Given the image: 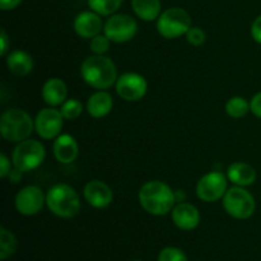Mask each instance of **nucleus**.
Segmentation results:
<instances>
[{
  "mask_svg": "<svg viewBox=\"0 0 261 261\" xmlns=\"http://www.w3.org/2000/svg\"><path fill=\"white\" fill-rule=\"evenodd\" d=\"M87 112L93 119H102L111 112L114 98L107 91H97L87 101Z\"/></svg>",
  "mask_w": 261,
  "mask_h": 261,
  "instance_id": "nucleus-19",
  "label": "nucleus"
},
{
  "mask_svg": "<svg viewBox=\"0 0 261 261\" xmlns=\"http://www.w3.org/2000/svg\"><path fill=\"white\" fill-rule=\"evenodd\" d=\"M42 98L50 107L61 106L68 99V87L60 78H50L42 87Z\"/></svg>",
  "mask_w": 261,
  "mask_h": 261,
  "instance_id": "nucleus-17",
  "label": "nucleus"
},
{
  "mask_svg": "<svg viewBox=\"0 0 261 261\" xmlns=\"http://www.w3.org/2000/svg\"><path fill=\"white\" fill-rule=\"evenodd\" d=\"M54 157L61 165H70L78 158L79 145L70 134H60L53 144Z\"/></svg>",
  "mask_w": 261,
  "mask_h": 261,
  "instance_id": "nucleus-16",
  "label": "nucleus"
},
{
  "mask_svg": "<svg viewBox=\"0 0 261 261\" xmlns=\"http://www.w3.org/2000/svg\"><path fill=\"white\" fill-rule=\"evenodd\" d=\"M172 222L182 231H193L200 223V213L195 205L190 203H177L171 212Z\"/></svg>",
  "mask_w": 261,
  "mask_h": 261,
  "instance_id": "nucleus-15",
  "label": "nucleus"
},
{
  "mask_svg": "<svg viewBox=\"0 0 261 261\" xmlns=\"http://www.w3.org/2000/svg\"><path fill=\"white\" fill-rule=\"evenodd\" d=\"M103 20L102 15L93 10H84L75 17L73 22V28L76 35L82 38H93L103 31Z\"/></svg>",
  "mask_w": 261,
  "mask_h": 261,
  "instance_id": "nucleus-14",
  "label": "nucleus"
},
{
  "mask_svg": "<svg viewBox=\"0 0 261 261\" xmlns=\"http://www.w3.org/2000/svg\"><path fill=\"white\" fill-rule=\"evenodd\" d=\"M224 110H226V114L232 119H242L250 112V102H247V99L244 97H231L226 102Z\"/></svg>",
  "mask_w": 261,
  "mask_h": 261,
  "instance_id": "nucleus-22",
  "label": "nucleus"
},
{
  "mask_svg": "<svg viewBox=\"0 0 261 261\" xmlns=\"http://www.w3.org/2000/svg\"><path fill=\"white\" fill-rule=\"evenodd\" d=\"M138 23L135 18L125 13H115L110 15L103 25V33L114 43H125L135 37Z\"/></svg>",
  "mask_w": 261,
  "mask_h": 261,
  "instance_id": "nucleus-8",
  "label": "nucleus"
},
{
  "mask_svg": "<svg viewBox=\"0 0 261 261\" xmlns=\"http://www.w3.org/2000/svg\"><path fill=\"white\" fill-rule=\"evenodd\" d=\"M251 37L254 38L255 42L260 43L261 45V14L257 18H255V20L252 22Z\"/></svg>",
  "mask_w": 261,
  "mask_h": 261,
  "instance_id": "nucleus-32",
  "label": "nucleus"
},
{
  "mask_svg": "<svg viewBox=\"0 0 261 261\" xmlns=\"http://www.w3.org/2000/svg\"><path fill=\"white\" fill-rule=\"evenodd\" d=\"M83 196L87 203L96 209H105L114 201L112 189L101 180H92L86 184Z\"/></svg>",
  "mask_w": 261,
  "mask_h": 261,
  "instance_id": "nucleus-13",
  "label": "nucleus"
},
{
  "mask_svg": "<svg viewBox=\"0 0 261 261\" xmlns=\"http://www.w3.org/2000/svg\"><path fill=\"white\" fill-rule=\"evenodd\" d=\"M250 112L261 119V92H257L250 101Z\"/></svg>",
  "mask_w": 261,
  "mask_h": 261,
  "instance_id": "nucleus-30",
  "label": "nucleus"
},
{
  "mask_svg": "<svg viewBox=\"0 0 261 261\" xmlns=\"http://www.w3.org/2000/svg\"><path fill=\"white\" fill-rule=\"evenodd\" d=\"M175 194H176V201H177V203H182V201H185L186 195L182 190H176Z\"/></svg>",
  "mask_w": 261,
  "mask_h": 261,
  "instance_id": "nucleus-35",
  "label": "nucleus"
},
{
  "mask_svg": "<svg viewBox=\"0 0 261 261\" xmlns=\"http://www.w3.org/2000/svg\"><path fill=\"white\" fill-rule=\"evenodd\" d=\"M45 158L46 149L42 143L30 138L17 143L12 153L13 166L23 173L40 167Z\"/></svg>",
  "mask_w": 261,
  "mask_h": 261,
  "instance_id": "nucleus-6",
  "label": "nucleus"
},
{
  "mask_svg": "<svg viewBox=\"0 0 261 261\" xmlns=\"http://www.w3.org/2000/svg\"><path fill=\"white\" fill-rule=\"evenodd\" d=\"M228 190V178L227 175L219 171H212L199 178L196 184V195L201 201L214 203L223 199Z\"/></svg>",
  "mask_w": 261,
  "mask_h": 261,
  "instance_id": "nucleus-9",
  "label": "nucleus"
},
{
  "mask_svg": "<svg viewBox=\"0 0 261 261\" xmlns=\"http://www.w3.org/2000/svg\"><path fill=\"white\" fill-rule=\"evenodd\" d=\"M134 261H142V260H134Z\"/></svg>",
  "mask_w": 261,
  "mask_h": 261,
  "instance_id": "nucleus-36",
  "label": "nucleus"
},
{
  "mask_svg": "<svg viewBox=\"0 0 261 261\" xmlns=\"http://www.w3.org/2000/svg\"><path fill=\"white\" fill-rule=\"evenodd\" d=\"M13 162L7 157L5 153H2L0 154V177L7 178L9 176L10 171L13 170Z\"/></svg>",
  "mask_w": 261,
  "mask_h": 261,
  "instance_id": "nucleus-29",
  "label": "nucleus"
},
{
  "mask_svg": "<svg viewBox=\"0 0 261 261\" xmlns=\"http://www.w3.org/2000/svg\"><path fill=\"white\" fill-rule=\"evenodd\" d=\"M22 175H23L22 171H19V170H17V168H15V167H13V170L10 171V173H9V176H8V178H9L10 182L18 184L20 180H22Z\"/></svg>",
  "mask_w": 261,
  "mask_h": 261,
  "instance_id": "nucleus-34",
  "label": "nucleus"
},
{
  "mask_svg": "<svg viewBox=\"0 0 261 261\" xmlns=\"http://www.w3.org/2000/svg\"><path fill=\"white\" fill-rule=\"evenodd\" d=\"M186 41L190 43L191 46H195V47H199V46L203 45L206 40V35L200 27H191L190 30L186 33Z\"/></svg>",
  "mask_w": 261,
  "mask_h": 261,
  "instance_id": "nucleus-28",
  "label": "nucleus"
},
{
  "mask_svg": "<svg viewBox=\"0 0 261 261\" xmlns=\"http://www.w3.org/2000/svg\"><path fill=\"white\" fill-rule=\"evenodd\" d=\"M64 116L56 107H46L37 114L35 119V130L38 137L45 140L56 139L64 126Z\"/></svg>",
  "mask_w": 261,
  "mask_h": 261,
  "instance_id": "nucleus-11",
  "label": "nucleus"
},
{
  "mask_svg": "<svg viewBox=\"0 0 261 261\" xmlns=\"http://www.w3.org/2000/svg\"><path fill=\"white\" fill-rule=\"evenodd\" d=\"M8 70L17 76H25L32 71L33 59L23 50H14L5 56Z\"/></svg>",
  "mask_w": 261,
  "mask_h": 261,
  "instance_id": "nucleus-20",
  "label": "nucleus"
},
{
  "mask_svg": "<svg viewBox=\"0 0 261 261\" xmlns=\"http://www.w3.org/2000/svg\"><path fill=\"white\" fill-rule=\"evenodd\" d=\"M81 75L89 87L98 91L111 88L119 78L115 63L105 55H92L84 59L81 65Z\"/></svg>",
  "mask_w": 261,
  "mask_h": 261,
  "instance_id": "nucleus-2",
  "label": "nucleus"
},
{
  "mask_svg": "<svg viewBox=\"0 0 261 261\" xmlns=\"http://www.w3.org/2000/svg\"><path fill=\"white\" fill-rule=\"evenodd\" d=\"M111 40L105 33H99V35L91 38L89 50L93 53V55H105L111 47Z\"/></svg>",
  "mask_w": 261,
  "mask_h": 261,
  "instance_id": "nucleus-26",
  "label": "nucleus"
},
{
  "mask_svg": "<svg viewBox=\"0 0 261 261\" xmlns=\"http://www.w3.org/2000/svg\"><path fill=\"white\" fill-rule=\"evenodd\" d=\"M18 241L5 227H0V259L5 260L17 251Z\"/></svg>",
  "mask_w": 261,
  "mask_h": 261,
  "instance_id": "nucleus-24",
  "label": "nucleus"
},
{
  "mask_svg": "<svg viewBox=\"0 0 261 261\" xmlns=\"http://www.w3.org/2000/svg\"><path fill=\"white\" fill-rule=\"evenodd\" d=\"M23 0H0V9L2 10H13L22 4Z\"/></svg>",
  "mask_w": 261,
  "mask_h": 261,
  "instance_id": "nucleus-33",
  "label": "nucleus"
},
{
  "mask_svg": "<svg viewBox=\"0 0 261 261\" xmlns=\"http://www.w3.org/2000/svg\"><path fill=\"white\" fill-rule=\"evenodd\" d=\"M122 2L124 0H87L89 9L98 13L102 17L115 14L122 5Z\"/></svg>",
  "mask_w": 261,
  "mask_h": 261,
  "instance_id": "nucleus-23",
  "label": "nucleus"
},
{
  "mask_svg": "<svg viewBox=\"0 0 261 261\" xmlns=\"http://www.w3.org/2000/svg\"><path fill=\"white\" fill-rule=\"evenodd\" d=\"M46 204V195L38 186L30 185L23 188L15 195L14 206L22 216L32 217L40 213Z\"/></svg>",
  "mask_w": 261,
  "mask_h": 261,
  "instance_id": "nucleus-12",
  "label": "nucleus"
},
{
  "mask_svg": "<svg viewBox=\"0 0 261 261\" xmlns=\"http://www.w3.org/2000/svg\"><path fill=\"white\" fill-rule=\"evenodd\" d=\"M193 27V19L188 10L182 8H168L157 19V31L166 40H175L186 35Z\"/></svg>",
  "mask_w": 261,
  "mask_h": 261,
  "instance_id": "nucleus-5",
  "label": "nucleus"
},
{
  "mask_svg": "<svg viewBox=\"0 0 261 261\" xmlns=\"http://www.w3.org/2000/svg\"><path fill=\"white\" fill-rule=\"evenodd\" d=\"M158 261H188V257L177 247H165L158 255Z\"/></svg>",
  "mask_w": 261,
  "mask_h": 261,
  "instance_id": "nucleus-27",
  "label": "nucleus"
},
{
  "mask_svg": "<svg viewBox=\"0 0 261 261\" xmlns=\"http://www.w3.org/2000/svg\"><path fill=\"white\" fill-rule=\"evenodd\" d=\"M227 178L234 186L247 188L256 181V171L251 165L245 162H233L227 168Z\"/></svg>",
  "mask_w": 261,
  "mask_h": 261,
  "instance_id": "nucleus-18",
  "label": "nucleus"
},
{
  "mask_svg": "<svg viewBox=\"0 0 261 261\" xmlns=\"http://www.w3.org/2000/svg\"><path fill=\"white\" fill-rule=\"evenodd\" d=\"M60 111L63 114L64 119L70 120L71 121V120H75L81 116L82 112H83V105H82V102L79 99L69 98L61 105Z\"/></svg>",
  "mask_w": 261,
  "mask_h": 261,
  "instance_id": "nucleus-25",
  "label": "nucleus"
},
{
  "mask_svg": "<svg viewBox=\"0 0 261 261\" xmlns=\"http://www.w3.org/2000/svg\"><path fill=\"white\" fill-rule=\"evenodd\" d=\"M222 204L227 214L234 219H249L254 216L256 209V201L252 194L241 186L228 189L222 199Z\"/></svg>",
  "mask_w": 261,
  "mask_h": 261,
  "instance_id": "nucleus-7",
  "label": "nucleus"
},
{
  "mask_svg": "<svg viewBox=\"0 0 261 261\" xmlns=\"http://www.w3.org/2000/svg\"><path fill=\"white\" fill-rule=\"evenodd\" d=\"M138 200L140 206L152 216H166L177 204L176 194L166 182L153 180L145 182L138 193Z\"/></svg>",
  "mask_w": 261,
  "mask_h": 261,
  "instance_id": "nucleus-1",
  "label": "nucleus"
},
{
  "mask_svg": "<svg viewBox=\"0 0 261 261\" xmlns=\"http://www.w3.org/2000/svg\"><path fill=\"white\" fill-rule=\"evenodd\" d=\"M115 88L120 98L124 101L138 102L144 98L147 94L148 83L147 79L140 74L127 71L117 78Z\"/></svg>",
  "mask_w": 261,
  "mask_h": 261,
  "instance_id": "nucleus-10",
  "label": "nucleus"
},
{
  "mask_svg": "<svg viewBox=\"0 0 261 261\" xmlns=\"http://www.w3.org/2000/svg\"><path fill=\"white\" fill-rule=\"evenodd\" d=\"M35 130V120L22 109H9L0 116V134L7 142L19 143L28 139Z\"/></svg>",
  "mask_w": 261,
  "mask_h": 261,
  "instance_id": "nucleus-4",
  "label": "nucleus"
},
{
  "mask_svg": "<svg viewBox=\"0 0 261 261\" xmlns=\"http://www.w3.org/2000/svg\"><path fill=\"white\" fill-rule=\"evenodd\" d=\"M133 12L144 22L157 20L162 13L161 0H132Z\"/></svg>",
  "mask_w": 261,
  "mask_h": 261,
  "instance_id": "nucleus-21",
  "label": "nucleus"
},
{
  "mask_svg": "<svg viewBox=\"0 0 261 261\" xmlns=\"http://www.w3.org/2000/svg\"><path fill=\"white\" fill-rule=\"evenodd\" d=\"M46 205L59 218L69 219L81 212V198L74 188L68 184H56L46 194Z\"/></svg>",
  "mask_w": 261,
  "mask_h": 261,
  "instance_id": "nucleus-3",
  "label": "nucleus"
},
{
  "mask_svg": "<svg viewBox=\"0 0 261 261\" xmlns=\"http://www.w3.org/2000/svg\"><path fill=\"white\" fill-rule=\"evenodd\" d=\"M0 43H2V46H0V55L5 58L10 50V38L8 33L5 32V30H2V33H0Z\"/></svg>",
  "mask_w": 261,
  "mask_h": 261,
  "instance_id": "nucleus-31",
  "label": "nucleus"
}]
</instances>
